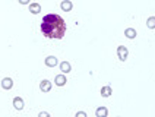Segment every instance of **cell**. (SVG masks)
<instances>
[{
    "mask_svg": "<svg viewBox=\"0 0 155 117\" xmlns=\"http://www.w3.org/2000/svg\"><path fill=\"white\" fill-rule=\"evenodd\" d=\"M75 117H88V116H86V113H85V111H78V113H76V116H75Z\"/></svg>",
    "mask_w": 155,
    "mask_h": 117,
    "instance_id": "obj_15",
    "label": "cell"
},
{
    "mask_svg": "<svg viewBox=\"0 0 155 117\" xmlns=\"http://www.w3.org/2000/svg\"><path fill=\"white\" fill-rule=\"evenodd\" d=\"M147 26L149 29H155V16H151L147 19Z\"/></svg>",
    "mask_w": 155,
    "mask_h": 117,
    "instance_id": "obj_14",
    "label": "cell"
},
{
    "mask_svg": "<svg viewBox=\"0 0 155 117\" xmlns=\"http://www.w3.org/2000/svg\"><path fill=\"white\" fill-rule=\"evenodd\" d=\"M2 88H3V89H12V88H13V81H12V79H10V78H5V79H3V81H2Z\"/></svg>",
    "mask_w": 155,
    "mask_h": 117,
    "instance_id": "obj_6",
    "label": "cell"
},
{
    "mask_svg": "<svg viewBox=\"0 0 155 117\" xmlns=\"http://www.w3.org/2000/svg\"><path fill=\"white\" fill-rule=\"evenodd\" d=\"M29 12L34 13V15H38L41 12V5L40 3H31L29 5Z\"/></svg>",
    "mask_w": 155,
    "mask_h": 117,
    "instance_id": "obj_9",
    "label": "cell"
},
{
    "mask_svg": "<svg viewBox=\"0 0 155 117\" xmlns=\"http://www.w3.org/2000/svg\"><path fill=\"white\" fill-rule=\"evenodd\" d=\"M21 5H29V0H19Z\"/></svg>",
    "mask_w": 155,
    "mask_h": 117,
    "instance_id": "obj_17",
    "label": "cell"
},
{
    "mask_svg": "<svg viewBox=\"0 0 155 117\" xmlns=\"http://www.w3.org/2000/svg\"><path fill=\"white\" fill-rule=\"evenodd\" d=\"M24 105H25V104H24V100H22L21 97H15V98H13V107L16 110L21 111V110L24 109Z\"/></svg>",
    "mask_w": 155,
    "mask_h": 117,
    "instance_id": "obj_7",
    "label": "cell"
},
{
    "mask_svg": "<svg viewBox=\"0 0 155 117\" xmlns=\"http://www.w3.org/2000/svg\"><path fill=\"white\" fill-rule=\"evenodd\" d=\"M59 65V60L56 56H48V57H45V66L47 67H56Z\"/></svg>",
    "mask_w": 155,
    "mask_h": 117,
    "instance_id": "obj_3",
    "label": "cell"
},
{
    "mask_svg": "<svg viewBox=\"0 0 155 117\" xmlns=\"http://www.w3.org/2000/svg\"><path fill=\"white\" fill-rule=\"evenodd\" d=\"M60 8L63 12H70V10L73 9V3H72L70 0H63L60 3Z\"/></svg>",
    "mask_w": 155,
    "mask_h": 117,
    "instance_id": "obj_5",
    "label": "cell"
},
{
    "mask_svg": "<svg viewBox=\"0 0 155 117\" xmlns=\"http://www.w3.org/2000/svg\"><path fill=\"white\" fill-rule=\"evenodd\" d=\"M66 22L60 15L48 13L41 21V32L44 37L51 38V40H61L66 34Z\"/></svg>",
    "mask_w": 155,
    "mask_h": 117,
    "instance_id": "obj_1",
    "label": "cell"
},
{
    "mask_svg": "<svg viewBox=\"0 0 155 117\" xmlns=\"http://www.w3.org/2000/svg\"><path fill=\"white\" fill-rule=\"evenodd\" d=\"M66 82H68V79H66V75H57L56 78H54V84L57 85V86H64L66 85Z\"/></svg>",
    "mask_w": 155,
    "mask_h": 117,
    "instance_id": "obj_4",
    "label": "cell"
},
{
    "mask_svg": "<svg viewBox=\"0 0 155 117\" xmlns=\"http://www.w3.org/2000/svg\"><path fill=\"white\" fill-rule=\"evenodd\" d=\"M38 117H50V114H48L47 111H41V113L38 114Z\"/></svg>",
    "mask_w": 155,
    "mask_h": 117,
    "instance_id": "obj_16",
    "label": "cell"
},
{
    "mask_svg": "<svg viewBox=\"0 0 155 117\" xmlns=\"http://www.w3.org/2000/svg\"><path fill=\"white\" fill-rule=\"evenodd\" d=\"M124 35H126L129 40H133V38L136 37V29H133V28H127V29L124 31Z\"/></svg>",
    "mask_w": 155,
    "mask_h": 117,
    "instance_id": "obj_13",
    "label": "cell"
},
{
    "mask_svg": "<svg viewBox=\"0 0 155 117\" xmlns=\"http://www.w3.org/2000/svg\"><path fill=\"white\" fill-rule=\"evenodd\" d=\"M107 114H108V110L105 107H103V105L95 110V116L97 117H107Z\"/></svg>",
    "mask_w": 155,
    "mask_h": 117,
    "instance_id": "obj_11",
    "label": "cell"
},
{
    "mask_svg": "<svg viewBox=\"0 0 155 117\" xmlns=\"http://www.w3.org/2000/svg\"><path fill=\"white\" fill-rule=\"evenodd\" d=\"M40 89L43 92H50V89H51V82L47 81V79H44L43 82L40 84Z\"/></svg>",
    "mask_w": 155,
    "mask_h": 117,
    "instance_id": "obj_8",
    "label": "cell"
},
{
    "mask_svg": "<svg viewBox=\"0 0 155 117\" xmlns=\"http://www.w3.org/2000/svg\"><path fill=\"white\" fill-rule=\"evenodd\" d=\"M111 94H113L111 86H103V88H101V97H104V98H108Z\"/></svg>",
    "mask_w": 155,
    "mask_h": 117,
    "instance_id": "obj_12",
    "label": "cell"
},
{
    "mask_svg": "<svg viewBox=\"0 0 155 117\" xmlns=\"http://www.w3.org/2000/svg\"><path fill=\"white\" fill-rule=\"evenodd\" d=\"M117 56L120 59L121 62H126V59L129 56V50H127V47H124V45H119L117 47Z\"/></svg>",
    "mask_w": 155,
    "mask_h": 117,
    "instance_id": "obj_2",
    "label": "cell"
},
{
    "mask_svg": "<svg viewBox=\"0 0 155 117\" xmlns=\"http://www.w3.org/2000/svg\"><path fill=\"white\" fill-rule=\"evenodd\" d=\"M60 70H61L63 75H64V73H69L70 70H72V66H70L69 62H61L60 63Z\"/></svg>",
    "mask_w": 155,
    "mask_h": 117,
    "instance_id": "obj_10",
    "label": "cell"
}]
</instances>
